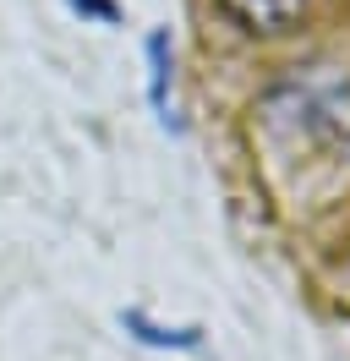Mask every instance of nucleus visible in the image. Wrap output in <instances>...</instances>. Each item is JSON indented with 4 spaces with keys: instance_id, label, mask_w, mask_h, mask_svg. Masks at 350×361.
<instances>
[{
    "instance_id": "1",
    "label": "nucleus",
    "mask_w": 350,
    "mask_h": 361,
    "mask_svg": "<svg viewBox=\"0 0 350 361\" xmlns=\"http://www.w3.org/2000/svg\"><path fill=\"white\" fill-rule=\"evenodd\" d=\"M241 27H252V33H284V27L301 23V6L306 0H219Z\"/></svg>"
},
{
    "instance_id": "4",
    "label": "nucleus",
    "mask_w": 350,
    "mask_h": 361,
    "mask_svg": "<svg viewBox=\"0 0 350 361\" xmlns=\"http://www.w3.org/2000/svg\"><path fill=\"white\" fill-rule=\"evenodd\" d=\"M71 6H77L83 17H93V23H115V17H121V11H115V0H71Z\"/></svg>"
},
{
    "instance_id": "2",
    "label": "nucleus",
    "mask_w": 350,
    "mask_h": 361,
    "mask_svg": "<svg viewBox=\"0 0 350 361\" xmlns=\"http://www.w3.org/2000/svg\"><path fill=\"white\" fill-rule=\"evenodd\" d=\"M121 323H126L143 345H170V350H197V345H203V329H159V323H153L148 312H137V307L121 312Z\"/></svg>"
},
{
    "instance_id": "3",
    "label": "nucleus",
    "mask_w": 350,
    "mask_h": 361,
    "mask_svg": "<svg viewBox=\"0 0 350 361\" xmlns=\"http://www.w3.org/2000/svg\"><path fill=\"white\" fill-rule=\"evenodd\" d=\"M148 82H153V110H159V121L164 126H175L170 121V39L164 33H148Z\"/></svg>"
}]
</instances>
